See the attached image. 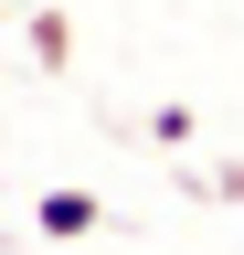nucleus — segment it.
<instances>
[{"label":"nucleus","mask_w":244,"mask_h":255,"mask_svg":"<svg viewBox=\"0 0 244 255\" xmlns=\"http://www.w3.org/2000/svg\"><path fill=\"white\" fill-rule=\"evenodd\" d=\"M202 191H212V202H244V159H223V170H202Z\"/></svg>","instance_id":"3"},{"label":"nucleus","mask_w":244,"mask_h":255,"mask_svg":"<svg viewBox=\"0 0 244 255\" xmlns=\"http://www.w3.org/2000/svg\"><path fill=\"white\" fill-rule=\"evenodd\" d=\"M21 43H32V64H43V75H64V64H75V32H64V11H32V21H21Z\"/></svg>","instance_id":"2"},{"label":"nucleus","mask_w":244,"mask_h":255,"mask_svg":"<svg viewBox=\"0 0 244 255\" xmlns=\"http://www.w3.org/2000/svg\"><path fill=\"white\" fill-rule=\"evenodd\" d=\"M96 223H106V202H96L85 181H53L43 202H32V234H43V245H85Z\"/></svg>","instance_id":"1"},{"label":"nucleus","mask_w":244,"mask_h":255,"mask_svg":"<svg viewBox=\"0 0 244 255\" xmlns=\"http://www.w3.org/2000/svg\"><path fill=\"white\" fill-rule=\"evenodd\" d=\"M0 21H11V11H0Z\"/></svg>","instance_id":"4"}]
</instances>
